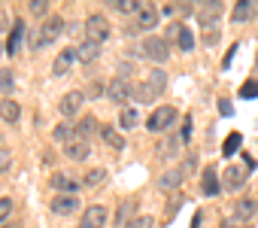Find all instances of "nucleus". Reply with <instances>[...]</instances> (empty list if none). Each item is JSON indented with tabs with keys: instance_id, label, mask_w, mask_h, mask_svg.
Instances as JSON below:
<instances>
[{
	"instance_id": "1",
	"label": "nucleus",
	"mask_w": 258,
	"mask_h": 228,
	"mask_svg": "<svg viewBox=\"0 0 258 228\" xmlns=\"http://www.w3.org/2000/svg\"><path fill=\"white\" fill-rule=\"evenodd\" d=\"M164 88H167V73H164V70H152V73H146V79L140 82L137 97H140V103H152L155 97L164 94Z\"/></svg>"
},
{
	"instance_id": "2",
	"label": "nucleus",
	"mask_w": 258,
	"mask_h": 228,
	"mask_svg": "<svg viewBox=\"0 0 258 228\" xmlns=\"http://www.w3.org/2000/svg\"><path fill=\"white\" fill-rule=\"evenodd\" d=\"M61 34H64V19H61V16H49V19L43 22V28L34 34V40H31V49H34V52H40L43 46L55 43Z\"/></svg>"
},
{
	"instance_id": "3",
	"label": "nucleus",
	"mask_w": 258,
	"mask_h": 228,
	"mask_svg": "<svg viewBox=\"0 0 258 228\" xmlns=\"http://www.w3.org/2000/svg\"><path fill=\"white\" fill-rule=\"evenodd\" d=\"M143 55L149 61H155V64H164L170 58V43L164 37H146L143 40Z\"/></svg>"
},
{
	"instance_id": "4",
	"label": "nucleus",
	"mask_w": 258,
	"mask_h": 228,
	"mask_svg": "<svg viewBox=\"0 0 258 228\" xmlns=\"http://www.w3.org/2000/svg\"><path fill=\"white\" fill-rule=\"evenodd\" d=\"M176 122V109L173 106H158V109H152V116L146 119V128L149 131H170V125Z\"/></svg>"
},
{
	"instance_id": "5",
	"label": "nucleus",
	"mask_w": 258,
	"mask_h": 228,
	"mask_svg": "<svg viewBox=\"0 0 258 228\" xmlns=\"http://www.w3.org/2000/svg\"><path fill=\"white\" fill-rule=\"evenodd\" d=\"M85 40H91V43H103V40H109V22L103 19V16H88L85 19Z\"/></svg>"
},
{
	"instance_id": "6",
	"label": "nucleus",
	"mask_w": 258,
	"mask_h": 228,
	"mask_svg": "<svg viewBox=\"0 0 258 228\" xmlns=\"http://www.w3.org/2000/svg\"><path fill=\"white\" fill-rule=\"evenodd\" d=\"M131 94H134V88H131V82H127L124 76H118V79H112V82L106 85V97L115 100V103H121V106L131 100Z\"/></svg>"
},
{
	"instance_id": "7",
	"label": "nucleus",
	"mask_w": 258,
	"mask_h": 228,
	"mask_svg": "<svg viewBox=\"0 0 258 228\" xmlns=\"http://www.w3.org/2000/svg\"><path fill=\"white\" fill-rule=\"evenodd\" d=\"M106 219H109L106 207H103V204H91V207L82 213V222H79V228H103V225H106Z\"/></svg>"
},
{
	"instance_id": "8",
	"label": "nucleus",
	"mask_w": 258,
	"mask_h": 228,
	"mask_svg": "<svg viewBox=\"0 0 258 228\" xmlns=\"http://www.w3.org/2000/svg\"><path fill=\"white\" fill-rule=\"evenodd\" d=\"M52 186L58 189V195H76V192H79V186H82V180H79V177H73V174L58 170V174H52Z\"/></svg>"
},
{
	"instance_id": "9",
	"label": "nucleus",
	"mask_w": 258,
	"mask_h": 228,
	"mask_svg": "<svg viewBox=\"0 0 258 228\" xmlns=\"http://www.w3.org/2000/svg\"><path fill=\"white\" fill-rule=\"evenodd\" d=\"M79 210V198L76 195H55L52 198V213L55 216H70Z\"/></svg>"
},
{
	"instance_id": "10",
	"label": "nucleus",
	"mask_w": 258,
	"mask_h": 228,
	"mask_svg": "<svg viewBox=\"0 0 258 228\" xmlns=\"http://www.w3.org/2000/svg\"><path fill=\"white\" fill-rule=\"evenodd\" d=\"M76 61H79V58H76V49H64V52H58V58H55V64H52V76H67L70 67H73Z\"/></svg>"
},
{
	"instance_id": "11",
	"label": "nucleus",
	"mask_w": 258,
	"mask_h": 228,
	"mask_svg": "<svg viewBox=\"0 0 258 228\" xmlns=\"http://www.w3.org/2000/svg\"><path fill=\"white\" fill-rule=\"evenodd\" d=\"M82 103H85V94H82V91H67V94L61 97L58 109L70 119V116H76V112H79V106H82Z\"/></svg>"
},
{
	"instance_id": "12",
	"label": "nucleus",
	"mask_w": 258,
	"mask_h": 228,
	"mask_svg": "<svg viewBox=\"0 0 258 228\" xmlns=\"http://www.w3.org/2000/svg\"><path fill=\"white\" fill-rule=\"evenodd\" d=\"M158 16H161V13H158V7H155V4H143V7H140V13H137V28H140V31L155 28V25H158Z\"/></svg>"
},
{
	"instance_id": "13",
	"label": "nucleus",
	"mask_w": 258,
	"mask_h": 228,
	"mask_svg": "<svg viewBox=\"0 0 258 228\" xmlns=\"http://www.w3.org/2000/svg\"><path fill=\"white\" fill-rule=\"evenodd\" d=\"M22 40H25V22L19 19V22H13V28H10V37H7V55H19Z\"/></svg>"
},
{
	"instance_id": "14",
	"label": "nucleus",
	"mask_w": 258,
	"mask_h": 228,
	"mask_svg": "<svg viewBox=\"0 0 258 228\" xmlns=\"http://www.w3.org/2000/svg\"><path fill=\"white\" fill-rule=\"evenodd\" d=\"M219 189H222V183H219V174H216L213 167H207V170L201 174V192H204L207 198H216V195H219Z\"/></svg>"
},
{
	"instance_id": "15",
	"label": "nucleus",
	"mask_w": 258,
	"mask_h": 228,
	"mask_svg": "<svg viewBox=\"0 0 258 228\" xmlns=\"http://www.w3.org/2000/svg\"><path fill=\"white\" fill-rule=\"evenodd\" d=\"M222 183H225V189H231V192H237L243 183H246V167H228L225 174H222Z\"/></svg>"
},
{
	"instance_id": "16",
	"label": "nucleus",
	"mask_w": 258,
	"mask_h": 228,
	"mask_svg": "<svg viewBox=\"0 0 258 228\" xmlns=\"http://www.w3.org/2000/svg\"><path fill=\"white\" fill-rule=\"evenodd\" d=\"M67 158H73V161H85L88 158V152H91V143L88 140H82V137H76L73 143H67Z\"/></svg>"
},
{
	"instance_id": "17",
	"label": "nucleus",
	"mask_w": 258,
	"mask_h": 228,
	"mask_svg": "<svg viewBox=\"0 0 258 228\" xmlns=\"http://www.w3.org/2000/svg\"><path fill=\"white\" fill-rule=\"evenodd\" d=\"M255 210H258V201H255V198H237L234 219H243V222H249V219L255 216Z\"/></svg>"
},
{
	"instance_id": "18",
	"label": "nucleus",
	"mask_w": 258,
	"mask_h": 228,
	"mask_svg": "<svg viewBox=\"0 0 258 228\" xmlns=\"http://www.w3.org/2000/svg\"><path fill=\"white\" fill-rule=\"evenodd\" d=\"M19 116H22V109H19V103L16 100H0V119H4L7 125H19Z\"/></svg>"
},
{
	"instance_id": "19",
	"label": "nucleus",
	"mask_w": 258,
	"mask_h": 228,
	"mask_svg": "<svg viewBox=\"0 0 258 228\" xmlns=\"http://www.w3.org/2000/svg\"><path fill=\"white\" fill-rule=\"evenodd\" d=\"M100 137H103V143H106L109 149H115V152L124 149V137H121L112 125H100Z\"/></svg>"
},
{
	"instance_id": "20",
	"label": "nucleus",
	"mask_w": 258,
	"mask_h": 228,
	"mask_svg": "<svg viewBox=\"0 0 258 228\" xmlns=\"http://www.w3.org/2000/svg\"><path fill=\"white\" fill-rule=\"evenodd\" d=\"M97 55H100V43H91V40H85V43L76 49V58H79L82 64H91V61H97Z\"/></svg>"
},
{
	"instance_id": "21",
	"label": "nucleus",
	"mask_w": 258,
	"mask_h": 228,
	"mask_svg": "<svg viewBox=\"0 0 258 228\" xmlns=\"http://www.w3.org/2000/svg\"><path fill=\"white\" fill-rule=\"evenodd\" d=\"M255 10H258L255 0H240V4L234 7V13H231V19H234V22H249V19L255 16Z\"/></svg>"
},
{
	"instance_id": "22",
	"label": "nucleus",
	"mask_w": 258,
	"mask_h": 228,
	"mask_svg": "<svg viewBox=\"0 0 258 228\" xmlns=\"http://www.w3.org/2000/svg\"><path fill=\"white\" fill-rule=\"evenodd\" d=\"M97 128H100V125H97V119H94V116H82V119H79V125H76V134H79L82 140H88Z\"/></svg>"
},
{
	"instance_id": "23",
	"label": "nucleus",
	"mask_w": 258,
	"mask_h": 228,
	"mask_svg": "<svg viewBox=\"0 0 258 228\" xmlns=\"http://www.w3.org/2000/svg\"><path fill=\"white\" fill-rule=\"evenodd\" d=\"M103 183H106V170H103V167L88 170L85 180H82V186H88V189H97V186H103Z\"/></svg>"
},
{
	"instance_id": "24",
	"label": "nucleus",
	"mask_w": 258,
	"mask_h": 228,
	"mask_svg": "<svg viewBox=\"0 0 258 228\" xmlns=\"http://www.w3.org/2000/svg\"><path fill=\"white\" fill-rule=\"evenodd\" d=\"M182 183V170H167L161 180H158V189H164V192H170V189H176Z\"/></svg>"
},
{
	"instance_id": "25",
	"label": "nucleus",
	"mask_w": 258,
	"mask_h": 228,
	"mask_svg": "<svg viewBox=\"0 0 258 228\" xmlns=\"http://www.w3.org/2000/svg\"><path fill=\"white\" fill-rule=\"evenodd\" d=\"M240 143H243V134H240V131H231V134L225 137V146H222V152H225V155L231 158V155H234V152L240 149Z\"/></svg>"
},
{
	"instance_id": "26",
	"label": "nucleus",
	"mask_w": 258,
	"mask_h": 228,
	"mask_svg": "<svg viewBox=\"0 0 258 228\" xmlns=\"http://www.w3.org/2000/svg\"><path fill=\"white\" fill-rule=\"evenodd\" d=\"M140 125V112L134 106H124L121 109V128H137Z\"/></svg>"
},
{
	"instance_id": "27",
	"label": "nucleus",
	"mask_w": 258,
	"mask_h": 228,
	"mask_svg": "<svg viewBox=\"0 0 258 228\" xmlns=\"http://www.w3.org/2000/svg\"><path fill=\"white\" fill-rule=\"evenodd\" d=\"M79 134H76V125H58L55 128V140H61V143H73Z\"/></svg>"
},
{
	"instance_id": "28",
	"label": "nucleus",
	"mask_w": 258,
	"mask_h": 228,
	"mask_svg": "<svg viewBox=\"0 0 258 228\" xmlns=\"http://www.w3.org/2000/svg\"><path fill=\"white\" fill-rule=\"evenodd\" d=\"M176 46H179V52H185V55L195 49V34H191V28H182V34H179Z\"/></svg>"
},
{
	"instance_id": "29",
	"label": "nucleus",
	"mask_w": 258,
	"mask_h": 228,
	"mask_svg": "<svg viewBox=\"0 0 258 228\" xmlns=\"http://www.w3.org/2000/svg\"><path fill=\"white\" fill-rule=\"evenodd\" d=\"M16 88V79H13V70L10 67H4V70H0V91H4V94H10Z\"/></svg>"
},
{
	"instance_id": "30",
	"label": "nucleus",
	"mask_w": 258,
	"mask_h": 228,
	"mask_svg": "<svg viewBox=\"0 0 258 228\" xmlns=\"http://www.w3.org/2000/svg\"><path fill=\"white\" fill-rule=\"evenodd\" d=\"M112 7H115L118 13H140V7H143V4H140V0H115Z\"/></svg>"
},
{
	"instance_id": "31",
	"label": "nucleus",
	"mask_w": 258,
	"mask_h": 228,
	"mask_svg": "<svg viewBox=\"0 0 258 228\" xmlns=\"http://www.w3.org/2000/svg\"><path fill=\"white\" fill-rule=\"evenodd\" d=\"M13 198H0V225H7V219H10V213H13Z\"/></svg>"
},
{
	"instance_id": "32",
	"label": "nucleus",
	"mask_w": 258,
	"mask_h": 228,
	"mask_svg": "<svg viewBox=\"0 0 258 228\" xmlns=\"http://www.w3.org/2000/svg\"><path fill=\"white\" fill-rule=\"evenodd\" d=\"M10 164H13V152H10L7 146H0V174H7Z\"/></svg>"
},
{
	"instance_id": "33",
	"label": "nucleus",
	"mask_w": 258,
	"mask_h": 228,
	"mask_svg": "<svg viewBox=\"0 0 258 228\" xmlns=\"http://www.w3.org/2000/svg\"><path fill=\"white\" fill-rule=\"evenodd\" d=\"M182 28L185 25H179V22H173V25H167V31H164V40L170 43V40H179V34H182Z\"/></svg>"
},
{
	"instance_id": "34",
	"label": "nucleus",
	"mask_w": 258,
	"mask_h": 228,
	"mask_svg": "<svg viewBox=\"0 0 258 228\" xmlns=\"http://www.w3.org/2000/svg\"><path fill=\"white\" fill-rule=\"evenodd\" d=\"M152 225H155L152 216H137V219H131V225H127V228H152Z\"/></svg>"
},
{
	"instance_id": "35",
	"label": "nucleus",
	"mask_w": 258,
	"mask_h": 228,
	"mask_svg": "<svg viewBox=\"0 0 258 228\" xmlns=\"http://www.w3.org/2000/svg\"><path fill=\"white\" fill-rule=\"evenodd\" d=\"M31 13L34 16H46L49 13V4H46V0H31Z\"/></svg>"
},
{
	"instance_id": "36",
	"label": "nucleus",
	"mask_w": 258,
	"mask_h": 228,
	"mask_svg": "<svg viewBox=\"0 0 258 228\" xmlns=\"http://www.w3.org/2000/svg\"><path fill=\"white\" fill-rule=\"evenodd\" d=\"M255 94H258V82H246L240 88V97H255Z\"/></svg>"
},
{
	"instance_id": "37",
	"label": "nucleus",
	"mask_w": 258,
	"mask_h": 228,
	"mask_svg": "<svg viewBox=\"0 0 258 228\" xmlns=\"http://www.w3.org/2000/svg\"><path fill=\"white\" fill-rule=\"evenodd\" d=\"M222 228H252L249 222H243V219H225V225Z\"/></svg>"
},
{
	"instance_id": "38",
	"label": "nucleus",
	"mask_w": 258,
	"mask_h": 228,
	"mask_svg": "<svg viewBox=\"0 0 258 228\" xmlns=\"http://www.w3.org/2000/svg\"><path fill=\"white\" fill-rule=\"evenodd\" d=\"M82 94H85V97H88V100H94V97H97V94H100V85H97V82H91V85H88V88H85V91H82Z\"/></svg>"
},
{
	"instance_id": "39",
	"label": "nucleus",
	"mask_w": 258,
	"mask_h": 228,
	"mask_svg": "<svg viewBox=\"0 0 258 228\" xmlns=\"http://www.w3.org/2000/svg\"><path fill=\"white\" fill-rule=\"evenodd\" d=\"M216 40H219V31H216V28H210V31L204 34V43H207V46H213Z\"/></svg>"
},
{
	"instance_id": "40",
	"label": "nucleus",
	"mask_w": 258,
	"mask_h": 228,
	"mask_svg": "<svg viewBox=\"0 0 258 228\" xmlns=\"http://www.w3.org/2000/svg\"><path fill=\"white\" fill-rule=\"evenodd\" d=\"M195 167H198V158H195V155H188V158H185V170H195Z\"/></svg>"
},
{
	"instance_id": "41",
	"label": "nucleus",
	"mask_w": 258,
	"mask_h": 228,
	"mask_svg": "<svg viewBox=\"0 0 258 228\" xmlns=\"http://www.w3.org/2000/svg\"><path fill=\"white\" fill-rule=\"evenodd\" d=\"M0 228H19V225H16V222H10V225H0Z\"/></svg>"
}]
</instances>
